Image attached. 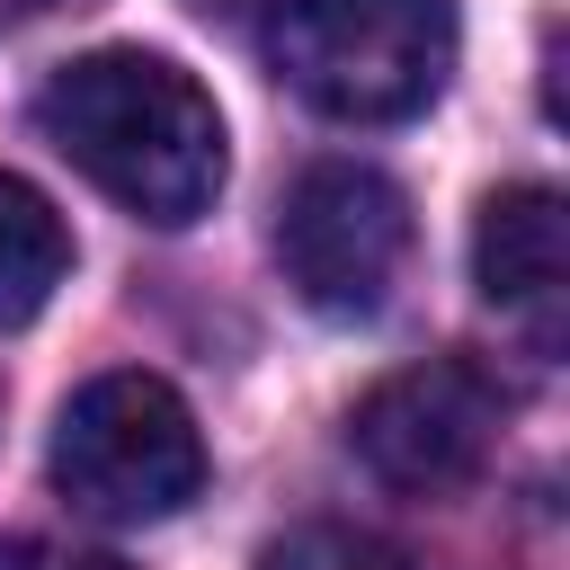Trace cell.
<instances>
[{
	"mask_svg": "<svg viewBox=\"0 0 570 570\" xmlns=\"http://www.w3.org/2000/svg\"><path fill=\"white\" fill-rule=\"evenodd\" d=\"M258 570H419L392 534H374V525H338V517H312V525H285L267 552H258Z\"/></svg>",
	"mask_w": 570,
	"mask_h": 570,
	"instance_id": "obj_8",
	"label": "cell"
},
{
	"mask_svg": "<svg viewBox=\"0 0 570 570\" xmlns=\"http://www.w3.org/2000/svg\"><path fill=\"white\" fill-rule=\"evenodd\" d=\"M0 570H125V561L80 552V543H45V534H0Z\"/></svg>",
	"mask_w": 570,
	"mask_h": 570,
	"instance_id": "obj_9",
	"label": "cell"
},
{
	"mask_svg": "<svg viewBox=\"0 0 570 570\" xmlns=\"http://www.w3.org/2000/svg\"><path fill=\"white\" fill-rule=\"evenodd\" d=\"M472 285L481 303L534 347L552 356L570 330V214L552 187H499L472 223Z\"/></svg>",
	"mask_w": 570,
	"mask_h": 570,
	"instance_id": "obj_6",
	"label": "cell"
},
{
	"mask_svg": "<svg viewBox=\"0 0 570 570\" xmlns=\"http://www.w3.org/2000/svg\"><path fill=\"white\" fill-rule=\"evenodd\" d=\"M62 276H71V232H62L53 196L27 187L18 169H0V330L36 321Z\"/></svg>",
	"mask_w": 570,
	"mask_h": 570,
	"instance_id": "obj_7",
	"label": "cell"
},
{
	"mask_svg": "<svg viewBox=\"0 0 570 570\" xmlns=\"http://www.w3.org/2000/svg\"><path fill=\"white\" fill-rule=\"evenodd\" d=\"M267 62L338 125H401L454 71V0H276Z\"/></svg>",
	"mask_w": 570,
	"mask_h": 570,
	"instance_id": "obj_2",
	"label": "cell"
},
{
	"mask_svg": "<svg viewBox=\"0 0 570 570\" xmlns=\"http://www.w3.org/2000/svg\"><path fill=\"white\" fill-rule=\"evenodd\" d=\"M45 142L125 214L178 232L223 196V116L160 53H80L36 89Z\"/></svg>",
	"mask_w": 570,
	"mask_h": 570,
	"instance_id": "obj_1",
	"label": "cell"
},
{
	"mask_svg": "<svg viewBox=\"0 0 570 570\" xmlns=\"http://www.w3.org/2000/svg\"><path fill=\"white\" fill-rule=\"evenodd\" d=\"M410 240H419L410 196L365 160H312L276 214L285 285L330 321H374L410 267Z\"/></svg>",
	"mask_w": 570,
	"mask_h": 570,
	"instance_id": "obj_4",
	"label": "cell"
},
{
	"mask_svg": "<svg viewBox=\"0 0 570 570\" xmlns=\"http://www.w3.org/2000/svg\"><path fill=\"white\" fill-rule=\"evenodd\" d=\"M53 490L98 525H160L205 490V436L160 374H98L53 419Z\"/></svg>",
	"mask_w": 570,
	"mask_h": 570,
	"instance_id": "obj_3",
	"label": "cell"
},
{
	"mask_svg": "<svg viewBox=\"0 0 570 570\" xmlns=\"http://www.w3.org/2000/svg\"><path fill=\"white\" fill-rule=\"evenodd\" d=\"M499 419H508V392L472 356H428L383 374L347 410V454L401 499H454L499 454Z\"/></svg>",
	"mask_w": 570,
	"mask_h": 570,
	"instance_id": "obj_5",
	"label": "cell"
},
{
	"mask_svg": "<svg viewBox=\"0 0 570 570\" xmlns=\"http://www.w3.org/2000/svg\"><path fill=\"white\" fill-rule=\"evenodd\" d=\"M45 9H71V0H0V27H27V18H45Z\"/></svg>",
	"mask_w": 570,
	"mask_h": 570,
	"instance_id": "obj_10",
	"label": "cell"
}]
</instances>
